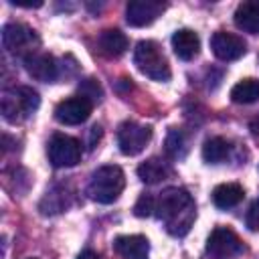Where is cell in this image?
Returning a JSON list of instances; mask_svg holds the SVG:
<instances>
[{"label": "cell", "instance_id": "obj_1", "mask_svg": "<svg viewBox=\"0 0 259 259\" xmlns=\"http://www.w3.org/2000/svg\"><path fill=\"white\" fill-rule=\"evenodd\" d=\"M154 214L164 223L170 235L182 237L190 231L194 217H196V208H194L192 196L184 188L172 186V188L162 190L160 196L156 198Z\"/></svg>", "mask_w": 259, "mask_h": 259}, {"label": "cell", "instance_id": "obj_2", "mask_svg": "<svg viewBox=\"0 0 259 259\" xmlns=\"http://www.w3.org/2000/svg\"><path fill=\"white\" fill-rule=\"evenodd\" d=\"M125 186V176L119 166H101L91 174L87 194L99 204H111L119 198Z\"/></svg>", "mask_w": 259, "mask_h": 259}, {"label": "cell", "instance_id": "obj_3", "mask_svg": "<svg viewBox=\"0 0 259 259\" xmlns=\"http://www.w3.org/2000/svg\"><path fill=\"white\" fill-rule=\"evenodd\" d=\"M40 105V97L32 87H12L2 93V115L10 123L28 119Z\"/></svg>", "mask_w": 259, "mask_h": 259}, {"label": "cell", "instance_id": "obj_4", "mask_svg": "<svg viewBox=\"0 0 259 259\" xmlns=\"http://www.w3.org/2000/svg\"><path fill=\"white\" fill-rule=\"evenodd\" d=\"M134 63H136L138 71L142 75L150 77L152 81H168L170 75H172L170 65H168L162 49L154 40H140L136 45Z\"/></svg>", "mask_w": 259, "mask_h": 259}, {"label": "cell", "instance_id": "obj_5", "mask_svg": "<svg viewBox=\"0 0 259 259\" xmlns=\"http://www.w3.org/2000/svg\"><path fill=\"white\" fill-rule=\"evenodd\" d=\"M2 45L8 53L18 55V57H30L34 53V47L38 45L36 32L20 22H8L2 28Z\"/></svg>", "mask_w": 259, "mask_h": 259}, {"label": "cell", "instance_id": "obj_6", "mask_svg": "<svg viewBox=\"0 0 259 259\" xmlns=\"http://www.w3.org/2000/svg\"><path fill=\"white\" fill-rule=\"evenodd\" d=\"M243 253V241L229 227H214L206 239V255L210 259H233Z\"/></svg>", "mask_w": 259, "mask_h": 259}, {"label": "cell", "instance_id": "obj_7", "mask_svg": "<svg viewBox=\"0 0 259 259\" xmlns=\"http://www.w3.org/2000/svg\"><path fill=\"white\" fill-rule=\"evenodd\" d=\"M49 160L55 168H71L79 164L81 160L79 140L65 136V134H55L49 142Z\"/></svg>", "mask_w": 259, "mask_h": 259}, {"label": "cell", "instance_id": "obj_8", "mask_svg": "<svg viewBox=\"0 0 259 259\" xmlns=\"http://www.w3.org/2000/svg\"><path fill=\"white\" fill-rule=\"evenodd\" d=\"M150 140H152L150 125H142L136 121H123L117 127V146H119V152L125 156L140 154L148 146Z\"/></svg>", "mask_w": 259, "mask_h": 259}, {"label": "cell", "instance_id": "obj_9", "mask_svg": "<svg viewBox=\"0 0 259 259\" xmlns=\"http://www.w3.org/2000/svg\"><path fill=\"white\" fill-rule=\"evenodd\" d=\"M91 109H93V103L83 97V95H73V97H67L63 99L61 103H57L55 107V117L59 123H65V125H77V123H83L89 115H91Z\"/></svg>", "mask_w": 259, "mask_h": 259}, {"label": "cell", "instance_id": "obj_10", "mask_svg": "<svg viewBox=\"0 0 259 259\" xmlns=\"http://www.w3.org/2000/svg\"><path fill=\"white\" fill-rule=\"evenodd\" d=\"M164 10L166 4L158 0H132L125 8V20L130 26H148Z\"/></svg>", "mask_w": 259, "mask_h": 259}, {"label": "cell", "instance_id": "obj_11", "mask_svg": "<svg viewBox=\"0 0 259 259\" xmlns=\"http://www.w3.org/2000/svg\"><path fill=\"white\" fill-rule=\"evenodd\" d=\"M210 49H212L214 57L221 59V61H237V59H241L245 55L247 45H245V40L241 36H237L233 32L219 30L210 38Z\"/></svg>", "mask_w": 259, "mask_h": 259}, {"label": "cell", "instance_id": "obj_12", "mask_svg": "<svg viewBox=\"0 0 259 259\" xmlns=\"http://www.w3.org/2000/svg\"><path fill=\"white\" fill-rule=\"evenodd\" d=\"M24 67L28 71V75L36 81H55L59 77V65L55 61L53 55L47 53H32L30 57L24 59Z\"/></svg>", "mask_w": 259, "mask_h": 259}, {"label": "cell", "instance_id": "obj_13", "mask_svg": "<svg viewBox=\"0 0 259 259\" xmlns=\"http://www.w3.org/2000/svg\"><path fill=\"white\" fill-rule=\"evenodd\" d=\"M113 249L121 259H148L150 243L144 235H119L113 239Z\"/></svg>", "mask_w": 259, "mask_h": 259}, {"label": "cell", "instance_id": "obj_14", "mask_svg": "<svg viewBox=\"0 0 259 259\" xmlns=\"http://www.w3.org/2000/svg\"><path fill=\"white\" fill-rule=\"evenodd\" d=\"M172 49L178 59L182 61H192L198 51H200V38L194 30L190 28H180L172 34Z\"/></svg>", "mask_w": 259, "mask_h": 259}, {"label": "cell", "instance_id": "obj_15", "mask_svg": "<svg viewBox=\"0 0 259 259\" xmlns=\"http://www.w3.org/2000/svg\"><path fill=\"white\" fill-rule=\"evenodd\" d=\"M97 45H99V51L109 57V59H115V57H121L125 51H127V36L117 30V28H107L99 34L97 38Z\"/></svg>", "mask_w": 259, "mask_h": 259}, {"label": "cell", "instance_id": "obj_16", "mask_svg": "<svg viewBox=\"0 0 259 259\" xmlns=\"http://www.w3.org/2000/svg\"><path fill=\"white\" fill-rule=\"evenodd\" d=\"M235 24L245 32L259 34V0L241 2L235 10Z\"/></svg>", "mask_w": 259, "mask_h": 259}, {"label": "cell", "instance_id": "obj_17", "mask_svg": "<svg viewBox=\"0 0 259 259\" xmlns=\"http://www.w3.org/2000/svg\"><path fill=\"white\" fill-rule=\"evenodd\" d=\"M243 196H245V190L237 182H225L212 190V202L217 208H223V210L237 206L243 200Z\"/></svg>", "mask_w": 259, "mask_h": 259}, {"label": "cell", "instance_id": "obj_18", "mask_svg": "<svg viewBox=\"0 0 259 259\" xmlns=\"http://www.w3.org/2000/svg\"><path fill=\"white\" fill-rule=\"evenodd\" d=\"M138 176L146 184H156L170 176V166L162 158H150L138 166Z\"/></svg>", "mask_w": 259, "mask_h": 259}, {"label": "cell", "instance_id": "obj_19", "mask_svg": "<svg viewBox=\"0 0 259 259\" xmlns=\"http://www.w3.org/2000/svg\"><path fill=\"white\" fill-rule=\"evenodd\" d=\"M229 154H231V144L221 136L208 138L202 144V158L208 164H221L229 158Z\"/></svg>", "mask_w": 259, "mask_h": 259}, {"label": "cell", "instance_id": "obj_20", "mask_svg": "<svg viewBox=\"0 0 259 259\" xmlns=\"http://www.w3.org/2000/svg\"><path fill=\"white\" fill-rule=\"evenodd\" d=\"M231 99L235 103H255L259 101V79H241L233 89H231Z\"/></svg>", "mask_w": 259, "mask_h": 259}, {"label": "cell", "instance_id": "obj_21", "mask_svg": "<svg viewBox=\"0 0 259 259\" xmlns=\"http://www.w3.org/2000/svg\"><path fill=\"white\" fill-rule=\"evenodd\" d=\"M69 194L63 186H55L53 190H49L45 194V198L40 200V212L42 214H57L61 210H65L69 206Z\"/></svg>", "mask_w": 259, "mask_h": 259}, {"label": "cell", "instance_id": "obj_22", "mask_svg": "<svg viewBox=\"0 0 259 259\" xmlns=\"http://www.w3.org/2000/svg\"><path fill=\"white\" fill-rule=\"evenodd\" d=\"M186 152H188V140H186L184 132L172 127L168 132V138H166V154L172 160H180L186 156Z\"/></svg>", "mask_w": 259, "mask_h": 259}, {"label": "cell", "instance_id": "obj_23", "mask_svg": "<svg viewBox=\"0 0 259 259\" xmlns=\"http://www.w3.org/2000/svg\"><path fill=\"white\" fill-rule=\"evenodd\" d=\"M154 208H156V198H154L152 194H142V196L138 198L136 206H134V214L144 219V217L154 214Z\"/></svg>", "mask_w": 259, "mask_h": 259}, {"label": "cell", "instance_id": "obj_24", "mask_svg": "<svg viewBox=\"0 0 259 259\" xmlns=\"http://www.w3.org/2000/svg\"><path fill=\"white\" fill-rule=\"evenodd\" d=\"M79 91H81V95L87 97L91 103H93L95 99L99 101V97H101V87H99V83H97L95 79H85V81L79 85Z\"/></svg>", "mask_w": 259, "mask_h": 259}, {"label": "cell", "instance_id": "obj_25", "mask_svg": "<svg viewBox=\"0 0 259 259\" xmlns=\"http://www.w3.org/2000/svg\"><path fill=\"white\" fill-rule=\"evenodd\" d=\"M245 223L249 227V231H259V198H255L245 214Z\"/></svg>", "mask_w": 259, "mask_h": 259}, {"label": "cell", "instance_id": "obj_26", "mask_svg": "<svg viewBox=\"0 0 259 259\" xmlns=\"http://www.w3.org/2000/svg\"><path fill=\"white\" fill-rule=\"evenodd\" d=\"M77 259H101L95 251H91V249H85V251H81L79 255H77Z\"/></svg>", "mask_w": 259, "mask_h": 259}, {"label": "cell", "instance_id": "obj_27", "mask_svg": "<svg viewBox=\"0 0 259 259\" xmlns=\"http://www.w3.org/2000/svg\"><path fill=\"white\" fill-rule=\"evenodd\" d=\"M30 259H36V257H30Z\"/></svg>", "mask_w": 259, "mask_h": 259}]
</instances>
